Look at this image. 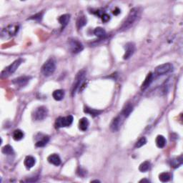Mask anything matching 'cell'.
I'll list each match as a JSON object with an SVG mask.
<instances>
[{"instance_id": "12", "label": "cell", "mask_w": 183, "mask_h": 183, "mask_svg": "<svg viewBox=\"0 0 183 183\" xmlns=\"http://www.w3.org/2000/svg\"><path fill=\"white\" fill-rule=\"evenodd\" d=\"M135 51V45L133 42H128L125 45V53L124 54V59H127L134 54Z\"/></svg>"}, {"instance_id": "4", "label": "cell", "mask_w": 183, "mask_h": 183, "mask_svg": "<svg viewBox=\"0 0 183 183\" xmlns=\"http://www.w3.org/2000/svg\"><path fill=\"white\" fill-rule=\"evenodd\" d=\"M56 70V62L53 59H48L42 67V72L46 77H49Z\"/></svg>"}, {"instance_id": "31", "label": "cell", "mask_w": 183, "mask_h": 183, "mask_svg": "<svg viewBox=\"0 0 183 183\" xmlns=\"http://www.w3.org/2000/svg\"><path fill=\"white\" fill-rule=\"evenodd\" d=\"M42 16H43V12H41V13H38V14H37V15L31 17L30 18H29V19H34V20L41 21L42 19Z\"/></svg>"}, {"instance_id": "29", "label": "cell", "mask_w": 183, "mask_h": 183, "mask_svg": "<svg viewBox=\"0 0 183 183\" xmlns=\"http://www.w3.org/2000/svg\"><path fill=\"white\" fill-rule=\"evenodd\" d=\"M170 177H171V175L168 172H163L159 175L160 180L163 182H168L170 179Z\"/></svg>"}, {"instance_id": "19", "label": "cell", "mask_w": 183, "mask_h": 183, "mask_svg": "<svg viewBox=\"0 0 183 183\" xmlns=\"http://www.w3.org/2000/svg\"><path fill=\"white\" fill-rule=\"evenodd\" d=\"M52 97L55 100L57 101H60L64 98V91L62 89H57V90L54 91Z\"/></svg>"}, {"instance_id": "23", "label": "cell", "mask_w": 183, "mask_h": 183, "mask_svg": "<svg viewBox=\"0 0 183 183\" xmlns=\"http://www.w3.org/2000/svg\"><path fill=\"white\" fill-rule=\"evenodd\" d=\"M133 110V106L130 104H128V105H126V107H124V110H122V114L124 117H127L128 116L131 114V112H132Z\"/></svg>"}, {"instance_id": "18", "label": "cell", "mask_w": 183, "mask_h": 183, "mask_svg": "<svg viewBox=\"0 0 183 183\" xmlns=\"http://www.w3.org/2000/svg\"><path fill=\"white\" fill-rule=\"evenodd\" d=\"M155 142L157 146L159 148H163L165 145H166L167 141L164 136H163V135H158L156 138Z\"/></svg>"}, {"instance_id": "9", "label": "cell", "mask_w": 183, "mask_h": 183, "mask_svg": "<svg viewBox=\"0 0 183 183\" xmlns=\"http://www.w3.org/2000/svg\"><path fill=\"white\" fill-rule=\"evenodd\" d=\"M173 70V66L170 63H165V64L159 65L155 69L154 73L157 76L160 75H164L165 74H168Z\"/></svg>"}, {"instance_id": "36", "label": "cell", "mask_w": 183, "mask_h": 183, "mask_svg": "<svg viewBox=\"0 0 183 183\" xmlns=\"http://www.w3.org/2000/svg\"><path fill=\"white\" fill-rule=\"evenodd\" d=\"M91 182H100L99 180H93V181H91Z\"/></svg>"}, {"instance_id": "26", "label": "cell", "mask_w": 183, "mask_h": 183, "mask_svg": "<svg viewBox=\"0 0 183 183\" xmlns=\"http://www.w3.org/2000/svg\"><path fill=\"white\" fill-rule=\"evenodd\" d=\"M49 140H50V138H49L48 136H45L42 137V139L41 140H39L36 142V144H35V145H36V147H45V146L47 145V143H48Z\"/></svg>"}, {"instance_id": "35", "label": "cell", "mask_w": 183, "mask_h": 183, "mask_svg": "<svg viewBox=\"0 0 183 183\" xmlns=\"http://www.w3.org/2000/svg\"><path fill=\"white\" fill-rule=\"evenodd\" d=\"M149 182V180H148V179H142V180H140V182Z\"/></svg>"}, {"instance_id": "21", "label": "cell", "mask_w": 183, "mask_h": 183, "mask_svg": "<svg viewBox=\"0 0 183 183\" xmlns=\"http://www.w3.org/2000/svg\"><path fill=\"white\" fill-rule=\"evenodd\" d=\"M84 111L85 113L90 114V115L92 116V117H97V116L100 115V114L102 113V111L94 110V109L89 108V107H85Z\"/></svg>"}, {"instance_id": "1", "label": "cell", "mask_w": 183, "mask_h": 183, "mask_svg": "<svg viewBox=\"0 0 183 183\" xmlns=\"http://www.w3.org/2000/svg\"><path fill=\"white\" fill-rule=\"evenodd\" d=\"M142 10L140 7H134L130 10L127 17L123 21L122 25L119 27V31H124L130 29L135 22L138 21L141 16Z\"/></svg>"}, {"instance_id": "30", "label": "cell", "mask_w": 183, "mask_h": 183, "mask_svg": "<svg viewBox=\"0 0 183 183\" xmlns=\"http://www.w3.org/2000/svg\"><path fill=\"white\" fill-rule=\"evenodd\" d=\"M146 143H147V139H146L145 137H142L136 142L135 147H136V148H140V147H141L143 145H145Z\"/></svg>"}, {"instance_id": "33", "label": "cell", "mask_w": 183, "mask_h": 183, "mask_svg": "<svg viewBox=\"0 0 183 183\" xmlns=\"http://www.w3.org/2000/svg\"><path fill=\"white\" fill-rule=\"evenodd\" d=\"M77 174L80 176H84L85 174V172L82 171V170L81 168H79V170H77Z\"/></svg>"}, {"instance_id": "32", "label": "cell", "mask_w": 183, "mask_h": 183, "mask_svg": "<svg viewBox=\"0 0 183 183\" xmlns=\"http://www.w3.org/2000/svg\"><path fill=\"white\" fill-rule=\"evenodd\" d=\"M101 18H102V20L104 22H108V21L110 19V17L109 15H107V14L105 13L101 16Z\"/></svg>"}, {"instance_id": "14", "label": "cell", "mask_w": 183, "mask_h": 183, "mask_svg": "<svg viewBox=\"0 0 183 183\" xmlns=\"http://www.w3.org/2000/svg\"><path fill=\"white\" fill-rule=\"evenodd\" d=\"M153 77H154V75H153V74L152 72H149L148 75H147V76L146 77L145 81H144L143 83L142 84L141 86L142 90H145V89H147V88L150 85V84L152 83L153 80Z\"/></svg>"}, {"instance_id": "15", "label": "cell", "mask_w": 183, "mask_h": 183, "mask_svg": "<svg viewBox=\"0 0 183 183\" xmlns=\"http://www.w3.org/2000/svg\"><path fill=\"white\" fill-rule=\"evenodd\" d=\"M24 166L26 167V168L29 170L31 168L34 167V165L36 163V160H35L34 157H33L32 156H27L26 157L25 160H24Z\"/></svg>"}, {"instance_id": "27", "label": "cell", "mask_w": 183, "mask_h": 183, "mask_svg": "<svg viewBox=\"0 0 183 183\" xmlns=\"http://www.w3.org/2000/svg\"><path fill=\"white\" fill-rule=\"evenodd\" d=\"M1 152L4 153V154H7V155H12V154H14V153H15L12 147L9 145L4 146L2 149H1Z\"/></svg>"}, {"instance_id": "22", "label": "cell", "mask_w": 183, "mask_h": 183, "mask_svg": "<svg viewBox=\"0 0 183 183\" xmlns=\"http://www.w3.org/2000/svg\"><path fill=\"white\" fill-rule=\"evenodd\" d=\"M94 34L99 38H104L106 36V31L102 27H97L94 29Z\"/></svg>"}, {"instance_id": "10", "label": "cell", "mask_w": 183, "mask_h": 183, "mask_svg": "<svg viewBox=\"0 0 183 183\" xmlns=\"http://www.w3.org/2000/svg\"><path fill=\"white\" fill-rule=\"evenodd\" d=\"M30 79H31V77H28V76L19 77L16 79H14V80H12V83L16 86L22 87H24V86L27 85V84H28V82H29V80H30Z\"/></svg>"}, {"instance_id": "3", "label": "cell", "mask_w": 183, "mask_h": 183, "mask_svg": "<svg viewBox=\"0 0 183 183\" xmlns=\"http://www.w3.org/2000/svg\"><path fill=\"white\" fill-rule=\"evenodd\" d=\"M85 77L86 72L83 70H81V71L77 74L75 81H74V83L72 84V95H75V93L79 89V88L82 85L84 80H85Z\"/></svg>"}, {"instance_id": "16", "label": "cell", "mask_w": 183, "mask_h": 183, "mask_svg": "<svg viewBox=\"0 0 183 183\" xmlns=\"http://www.w3.org/2000/svg\"><path fill=\"white\" fill-rule=\"evenodd\" d=\"M89 125V122L88 121V119L85 117H83V118L80 119V122H79V128H80V130L82 131H86L88 129Z\"/></svg>"}, {"instance_id": "20", "label": "cell", "mask_w": 183, "mask_h": 183, "mask_svg": "<svg viewBox=\"0 0 183 183\" xmlns=\"http://www.w3.org/2000/svg\"><path fill=\"white\" fill-rule=\"evenodd\" d=\"M87 24V18L84 15L80 16L77 20V27L78 29H81Z\"/></svg>"}, {"instance_id": "28", "label": "cell", "mask_w": 183, "mask_h": 183, "mask_svg": "<svg viewBox=\"0 0 183 183\" xmlns=\"http://www.w3.org/2000/svg\"><path fill=\"white\" fill-rule=\"evenodd\" d=\"M182 164V157H179L177 158V159L172 160L171 162V167L174 168H177L180 166Z\"/></svg>"}, {"instance_id": "24", "label": "cell", "mask_w": 183, "mask_h": 183, "mask_svg": "<svg viewBox=\"0 0 183 183\" xmlns=\"http://www.w3.org/2000/svg\"><path fill=\"white\" fill-rule=\"evenodd\" d=\"M150 168H151L150 163H149V161H145V162H144V163H142V164L140 165L139 170H140V172H145L150 170Z\"/></svg>"}, {"instance_id": "34", "label": "cell", "mask_w": 183, "mask_h": 183, "mask_svg": "<svg viewBox=\"0 0 183 183\" xmlns=\"http://www.w3.org/2000/svg\"><path fill=\"white\" fill-rule=\"evenodd\" d=\"M119 13H120V10H119L118 8H116V10L113 12V14L114 15H117Z\"/></svg>"}, {"instance_id": "8", "label": "cell", "mask_w": 183, "mask_h": 183, "mask_svg": "<svg viewBox=\"0 0 183 183\" xmlns=\"http://www.w3.org/2000/svg\"><path fill=\"white\" fill-rule=\"evenodd\" d=\"M73 120L74 118L72 115H69L64 117H60L56 119L55 126L57 128L66 127L71 125V124H72Z\"/></svg>"}, {"instance_id": "2", "label": "cell", "mask_w": 183, "mask_h": 183, "mask_svg": "<svg viewBox=\"0 0 183 183\" xmlns=\"http://www.w3.org/2000/svg\"><path fill=\"white\" fill-rule=\"evenodd\" d=\"M19 29V26L17 24H12L8 25L7 27L2 29L1 31V38L6 39L11 38L17 34Z\"/></svg>"}, {"instance_id": "5", "label": "cell", "mask_w": 183, "mask_h": 183, "mask_svg": "<svg viewBox=\"0 0 183 183\" xmlns=\"http://www.w3.org/2000/svg\"><path fill=\"white\" fill-rule=\"evenodd\" d=\"M47 115H48V110L47 107L40 106L33 112L31 117L34 121H42L47 118Z\"/></svg>"}, {"instance_id": "6", "label": "cell", "mask_w": 183, "mask_h": 183, "mask_svg": "<svg viewBox=\"0 0 183 183\" xmlns=\"http://www.w3.org/2000/svg\"><path fill=\"white\" fill-rule=\"evenodd\" d=\"M69 50L73 54H77L83 50V45L79 40L71 38L68 40Z\"/></svg>"}, {"instance_id": "11", "label": "cell", "mask_w": 183, "mask_h": 183, "mask_svg": "<svg viewBox=\"0 0 183 183\" xmlns=\"http://www.w3.org/2000/svg\"><path fill=\"white\" fill-rule=\"evenodd\" d=\"M122 114H121V115H118L117 117H116L115 118L112 120V122L110 124V129L113 132L118 131L119 128H120L121 125H122Z\"/></svg>"}, {"instance_id": "13", "label": "cell", "mask_w": 183, "mask_h": 183, "mask_svg": "<svg viewBox=\"0 0 183 183\" xmlns=\"http://www.w3.org/2000/svg\"><path fill=\"white\" fill-rule=\"evenodd\" d=\"M48 162L51 164L55 165V166H59L61 164V159L59 156L57 154H52L48 157L47 158Z\"/></svg>"}, {"instance_id": "7", "label": "cell", "mask_w": 183, "mask_h": 183, "mask_svg": "<svg viewBox=\"0 0 183 183\" xmlns=\"http://www.w3.org/2000/svg\"><path fill=\"white\" fill-rule=\"evenodd\" d=\"M22 59H18L14 61L13 63H12V64H10L8 67L5 68V70L1 72V77H7L9 75H11V74L15 72L16 70L18 69L19 65L22 64Z\"/></svg>"}, {"instance_id": "25", "label": "cell", "mask_w": 183, "mask_h": 183, "mask_svg": "<svg viewBox=\"0 0 183 183\" xmlns=\"http://www.w3.org/2000/svg\"><path fill=\"white\" fill-rule=\"evenodd\" d=\"M24 132L20 130H16L13 133V139L16 141H19L24 138Z\"/></svg>"}, {"instance_id": "17", "label": "cell", "mask_w": 183, "mask_h": 183, "mask_svg": "<svg viewBox=\"0 0 183 183\" xmlns=\"http://www.w3.org/2000/svg\"><path fill=\"white\" fill-rule=\"evenodd\" d=\"M70 15H68V14L61 15L59 17V19H58V21H59V22L60 23L63 27H66V26L67 25L68 23L70 22Z\"/></svg>"}]
</instances>
